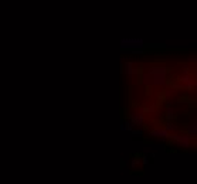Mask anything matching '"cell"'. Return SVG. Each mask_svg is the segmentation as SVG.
Listing matches in <instances>:
<instances>
[{"mask_svg":"<svg viewBox=\"0 0 197 184\" xmlns=\"http://www.w3.org/2000/svg\"><path fill=\"white\" fill-rule=\"evenodd\" d=\"M166 70L163 67H153L143 75V82L151 85H162L165 84Z\"/></svg>","mask_w":197,"mask_h":184,"instance_id":"cell-1","label":"cell"},{"mask_svg":"<svg viewBox=\"0 0 197 184\" xmlns=\"http://www.w3.org/2000/svg\"><path fill=\"white\" fill-rule=\"evenodd\" d=\"M145 47V41L140 38H122L121 40V48L122 50H142Z\"/></svg>","mask_w":197,"mask_h":184,"instance_id":"cell-2","label":"cell"},{"mask_svg":"<svg viewBox=\"0 0 197 184\" xmlns=\"http://www.w3.org/2000/svg\"><path fill=\"white\" fill-rule=\"evenodd\" d=\"M169 139H173L174 143L179 147H190V136L189 135H176V136H169Z\"/></svg>","mask_w":197,"mask_h":184,"instance_id":"cell-3","label":"cell"},{"mask_svg":"<svg viewBox=\"0 0 197 184\" xmlns=\"http://www.w3.org/2000/svg\"><path fill=\"white\" fill-rule=\"evenodd\" d=\"M151 136H156L159 137L160 140H165V139H167L170 135H169V132L165 129V128H162V129H155V130H151Z\"/></svg>","mask_w":197,"mask_h":184,"instance_id":"cell-4","label":"cell"},{"mask_svg":"<svg viewBox=\"0 0 197 184\" xmlns=\"http://www.w3.org/2000/svg\"><path fill=\"white\" fill-rule=\"evenodd\" d=\"M131 120H132V123L136 126H140L143 123V115L139 112H135L132 113V116H131Z\"/></svg>","mask_w":197,"mask_h":184,"instance_id":"cell-5","label":"cell"},{"mask_svg":"<svg viewBox=\"0 0 197 184\" xmlns=\"http://www.w3.org/2000/svg\"><path fill=\"white\" fill-rule=\"evenodd\" d=\"M180 81H182V87H183V88H187V89L194 88V85H196V82L189 77H183Z\"/></svg>","mask_w":197,"mask_h":184,"instance_id":"cell-6","label":"cell"},{"mask_svg":"<svg viewBox=\"0 0 197 184\" xmlns=\"http://www.w3.org/2000/svg\"><path fill=\"white\" fill-rule=\"evenodd\" d=\"M125 72H126V75H129V77H134L135 74H136V70L134 68V65L131 62H126L125 64Z\"/></svg>","mask_w":197,"mask_h":184,"instance_id":"cell-7","label":"cell"},{"mask_svg":"<svg viewBox=\"0 0 197 184\" xmlns=\"http://www.w3.org/2000/svg\"><path fill=\"white\" fill-rule=\"evenodd\" d=\"M187 135L190 137H197V120L187 129Z\"/></svg>","mask_w":197,"mask_h":184,"instance_id":"cell-8","label":"cell"},{"mask_svg":"<svg viewBox=\"0 0 197 184\" xmlns=\"http://www.w3.org/2000/svg\"><path fill=\"white\" fill-rule=\"evenodd\" d=\"M132 129H134V123H132V120H126V122H122L121 125V130H129L132 132Z\"/></svg>","mask_w":197,"mask_h":184,"instance_id":"cell-9","label":"cell"},{"mask_svg":"<svg viewBox=\"0 0 197 184\" xmlns=\"http://www.w3.org/2000/svg\"><path fill=\"white\" fill-rule=\"evenodd\" d=\"M165 129H166L167 132L176 130V125H174V123H172V122H167V123H166V126H165Z\"/></svg>","mask_w":197,"mask_h":184,"instance_id":"cell-10","label":"cell"},{"mask_svg":"<svg viewBox=\"0 0 197 184\" xmlns=\"http://www.w3.org/2000/svg\"><path fill=\"white\" fill-rule=\"evenodd\" d=\"M132 135H135V136H142V130H132Z\"/></svg>","mask_w":197,"mask_h":184,"instance_id":"cell-11","label":"cell"},{"mask_svg":"<svg viewBox=\"0 0 197 184\" xmlns=\"http://www.w3.org/2000/svg\"><path fill=\"white\" fill-rule=\"evenodd\" d=\"M139 163H140V160H136V159H134V160H132V167H136L138 164H139Z\"/></svg>","mask_w":197,"mask_h":184,"instance_id":"cell-12","label":"cell"},{"mask_svg":"<svg viewBox=\"0 0 197 184\" xmlns=\"http://www.w3.org/2000/svg\"><path fill=\"white\" fill-rule=\"evenodd\" d=\"M142 161H143V164H145V166H148V164H149V160H148V157H146V156H143V157H142Z\"/></svg>","mask_w":197,"mask_h":184,"instance_id":"cell-13","label":"cell"},{"mask_svg":"<svg viewBox=\"0 0 197 184\" xmlns=\"http://www.w3.org/2000/svg\"><path fill=\"white\" fill-rule=\"evenodd\" d=\"M167 115H169V118L173 116V111H172V108H167Z\"/></svg>","mask_w":197,"mask_h":184,"instance_id":"cell-14","label":"cell"}]
</instances>
